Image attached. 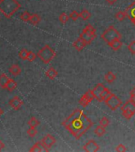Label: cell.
Here are the masks:
<instances>
[{"instance_id":"29","label":"cell","mask_w":135,"mask_h":152,"mask_svg":"<svg viewBox=\"0 0 135 152\" xmlns=\"http://www.w3.org/2000/svg\"><path fill=\"white\" fill-rule=\"evenodd\" d=\"M69 18H69V15L67 14H65V13H62V14L59 16V20L62 24H66L67 22L69 21Z\"/></svg>"},{"instance_id":"17","label":"cell","mask_w":135,"mask_h":152,"mask_svg":"<svg viewBox=\"0 0 135 152\" xmlns=\"http://www.w3.org/2000/svg\"><path fill=\"white\" fill-rule=\"evenodd\" d=\"M10 78L6 75V74H2L0 75V87L2 89H6L7 84L9 81Z\"/></svg>"},{"instance_id":"33","label":"cell","mask_w":135,"mask_h":152,"mask_svg":"<svg viewBox=\"0 0 135 152\" xmlns=\"http://www.w3.org/2000/svg\"><path fill=\"white\" fill-rule=\"evenodd\" d=\"M27 134H28L30 137H34L38 134V131H37V129L35 128H31L30 127L27 130Z\"/></svg>"},{"instance_id":"6","label":"cell","mask_w":135,"mask_h":152,"mask_svg":"<svg viewBox=\"0 0 135 152\" xmlns=\"http://www.w3.org/2000/svg\"><path fill=\"white\" fill-rule=\"evenodd\" d=\"M107 107H109V109H111L112 111L116 110L118 108L120 107L122 104V101L119 97H117L114 94H111L107 97V99L104 101Z\"/></svg>"},{"instance_id":"24","label":"cell","mask_w":135,"mask_h":152,"mask_svg":"<svg viewBox=\"0 0 135 152\" xmlns=\"http://www.w3.org/2000/svg\"><path fill=\"white\" fill-rule=\"evenodd\" d=\"M28 124L30 127H31V128H36V127H38V126L40 124V121H38L36 117L33 116V117H31L30 120L28 121Z\"/></svg>"},{"instance_id":"18","label":"cell","mask_w":135,"mask_h":152,"mask_svg":"<svg viewBox=\"0 0 135 152\" xmlns=\"http://www.w3.org/2000/svg\"><path fill=\"white\" fill-rule=\"evenodd\" d=\"M111 93L110 91V90H108L107 88H105V90L101 93V94L100 95V97H98L97 101L99 102H104L105 100L107 99V97L111 94Z\"/></svg>"},{"instance_id":"34","label":"cell","mask_w":135,"mask_h":152,"mask_svg":"<svg viewBox=\"0 0 135 152\" xmlns=\"http://www.w3.org/2000/svg\"><path fill=\"white\" fill-rule=\"evenodd\" d=\"M69 18L72 19L73 21H76L80 18V13H78L76 10H73V11H72L70 13V14H69Z\"/></svg>"},{"instance_id":"21","label":"cell","mask_w":135,"mask_h":152,"mask_svg":"<svg viewBox=\"0 0 135 152\" xmlns=\"http://www.w3.org/2000/svg\"><path fill=\"white\" fill-rule=\"evenodd\" d=\"M41 20V17L38 14H33L30 16V23L32 25H33V26H37L40 22Z\"/></svg>"},{"instance_id":"37","label":"cell","mask_w":135,"mask_h":152,"mask_svg":"<svg viewBox=\"0 0 135 152\" xmlns=\"http://www.w3.org/2000/svg\"><path fill=\"white\" fill-rule=\"evenodd\" d=\"M36 57H37V56H36L34 53H33V52H31V51H29V53H28V56H27V60L30 62H33L35 60Z\"/></svg>"},{"instance_id":"4","label":"cell","mask_w":135,"mask_h":152,"mask_svg":"<svg viewBox=\"0 0 135 152\" xmlns=\"http://www.w3.org/2000/svg\"><path fill=\"white\" fill-rule=\"evenodd\" d=\"M101 38L104 40L105 42H107L108 45L110 43L113 42L116 40H120L122 38V35L120 34L119 31L114 28L113 26H109L103 33L101 34Z\"/></svg>"},{"instance_id":"23","label":"cell","mask_w":135,"mask_h":152,"mask_svg":"<svg viewBox=\"0 0 135 152\" xmlns=\"http://www.w3.org/2000/svg\"><path fill=\"white\" fill-rule=\"evenodd\" d=\"M94 132H95V135L100 137V136H103V135H104L105 133H106V129H105L104 127H103V126L101 125H99L95 128Z\"/></svg>"},{"instance_id":"41","label":"cell","mask_w":135,"mask_h":152,"mask_svg":"<svg viewBox=\"0 0 135 152\" xmlns=\"http://www.w3.org/2000/svg\"><path fill=\"white\" fill-rule=\"evenodd\" d=\"M4 147H5V144L3 143V142H2V140H0V151H2V150L3 149Z\"/></svg>"},{"instance_id":"26","label":"cell","mask_w":135,"mask_h":152,"mask_svg":"<svg viewBox=\"0 0 135 152\" xmlns=\"http://www.w3.org/2000/svg\"><path fill=\"white\" fill-rule=\"evenodd\" d=\"M79 102H80V104L81 106H83V108H85V107L88 106L91 102L85 97V95L83 94V96L80 97V99Z\"/></svg>"},{"instance_id":"20","label":"cell","mask_w":135,"mask_h":152,"mask_svg":"<svg viewBox=\"0 0 135 152\" xmlns=\"http://www.w3.org/2000/svg\"><path fill=\"white\" fill-rule=\"evenodd\" d=\"M115 79H116V75L112 71H109L105 75V80L108 83H114Z\"/></svg>"},{"instance_id":"40","label":"cell","mask_w":135,"mask_h":152,"mask_svg":"<svg viewBox=\"0 0 135 152\" xmlns=\"http://www.w3.org/2000/svg\"><path fill=\"white\" fill-rule=\"evenodd\" d=\"M106 1L109 5H114L116 2L117 0H106Z\"/></svg>"},{"instance_id":"38","label":"cell","mask_w":135,"mask_h":152,"mask_svg":"<svg viewBox=\"0 0 135 152\" xmlns=\"http://www.w3.org/2000/svg\"><path fill=\"white\" fill-rule=\"evenodd\" d=\"M116 151L118 152H125L126 151V147L123 144H119L116 147Z\"/></svg>"},{"instance_id":"36","label":"cell","mask_w":135,"mask_h":152,"mask_svg":"<svg viewBox=\"0 0 135 152\" xmlns=\"http://www.w3.org/2000/svg\"><path fill=\"white\" fill-rule=\"evenodd\" d=\"M127 48H128L129 51H130L132 54H135V40L131 41V42L129 44Z\"/></svg>"},{"instance_id":"25","label":"cell","mask_w":135,"mask_h":152,"mask_svg":"<svg viewBox=\"0 0 135 152\" xmlns=\"http://www.w3.org/2000/svg\"><path fill=\"white\" fill-rule=\"evenodd\" d=\"M91 17V13L88 11V10H83L80 13V18L86 21V20H88V19L90 18Z\"/></svg>"},{"instance_id":"11","label":"cell","mask_w":135,"mask_h":152,"mask_svg":"<svg viewBox=\"0 0 135 152\" xmlns=\"http://www.w3.org/2000/svg\"><path fill=\"white\" fill-rule=\"evenodd\" d=\"M43 143L45 144V146L47 148L49 149L50 147H52V145L54 144L55 142H56V139H55L52 135H50V134H47V135L44 136V138L42 139Z\"/></svg>"},{"instance_id":"43","label":"cell","mask_w":135,"mask_h":152,"mask_svg":"<svg viewBox=\"0 0 135 152\" xmlns=\"http://www.w3.org/2000/svg\"><path fill=\"white\" fill-rule=\"evenodd\" d=\"M134 25H135V24H134Z\"/></svg>"},{"instance_id":"9","label":"cell","mask_w":135,"mask_h":152,"mask_svg":"<svg viewBox=\"0 0 135 152\" xmlns=\"http://www.w3.org/2000/svg\"><path fill=\"white\" fill-rule=\"evenodd\" d=\"M126 16L131 21V22L135 24V1L131 3L125 10Z\"/></svg>"},{"instance_id":"7","label":"cell","mask_w":135,"mask_h":152,"mask_svg":"<svg viewBox=\"0 0 135 152\" xmlns=\"http://www.w3.org/2000/svg\"><path fill=\"white\" fill-rule=\"evenodd\" d=\"M83 150L86 152H96L100 150V146L94 140H90L83 146Z\"/></svg>"},{"instance_id":"39","label":"cell","mask_w":135,"mask_h":152,"mask_svg":"<svg viewBox=\"0 0 135 152\" xmlns=\"http://www.w3.org/2000/svg\"><path fill=\"white\" fill-rule=\"evenodd\" d=\"M130 95H131V101H133L134 102H135V87L131 90V93H130Z\"/></svg>"},{"instance_id":"32","label":"cell","mask_w":135,"mask_h":152,"mask_svg":"<svg viewBox=\"0 0 135 152\" xmlns=\"http://www.w3.org/2000/svg\"><path fill=\"white\" fill-rule=\"evenodd\" d=\"M109 124L110 121L109 119L107 118V117H103V118L100 121V125L103 126V127H104V128H107Z\"/></svg>"},{"instance_id":"13","label":"cell","mask_w":135,"mask_h":152,"mask_svg":"<svg viewBox=\"0 0 135 152\" xmlns=\"http://www.w3.org/2000/svg\"><path fill=\"white\" fill-rule=\"evenodd\" d=\"M105 86L103 85L102 83H99L97 85L95 86L94 89L92 90L93 94H94V96H95V98H96V100L98 99V97H100V95L101 94V93L105 90Z\"/></svg>"},{"instance_id":"15","label":"cell","mask_w":135,"mask_h":152,"mask_svg":"<svg viewBox=\"0 0 135 152\" xmlns=\"http://www.w3.org/2000/svg\"><path fill=\"white\" fill-rule=\"evenodd\" d=\"M45 75L47 76L48 78L51 79V80H53L54 78H57V75H58V73H57V71L53 67H50L45 72Z\"/></svg>"},{"instance_id":"12","label":"cell","mask_w":135,"mask_h":152,"mask_svg":"<svg viewBox=\"0 0 135 152\" xmlns=\"http://www.w3.org/2000/svg\"><path fill=\"white\" fill-rule=\"evenodd\" d=\"M86 45H86V43L80 37H79L77 40H75L73 42V44H72V46H73L77 51H79V52H81V51L85 48Z\"/></svg>"},{"instance_id":"31","label":"cell","mask_w":135,"mask_h":152,"mask_svg":"<svg viewBox=\"0 0 135 152\" xmlns=\"http://www.w3.org/2000/svg\"><path fill=\"white\" fill-rule=\"evenodd\" d=\"M28 53H29L28 50H26L24 48V49L21 50L20 52H19V57H20L22 60H26V59H27Z\"/></svg>"},{"instance_id":"35","label":"cell","mask_w":135,"mask_h":152,"mask_svg":"<svg viewBox=\"0 0 135 152\" xmlns=\"http://www.w3.org/2000/svg\"><path fill=\"white\" fill-rule=\"evenodd\" d=\"M84 95H85V97L88 98L90 102H92V100L95 98V96H94V94H93V91L92 90H88L87 92L84 94Z\"/></svg>"},{"instance_id":"30","label":"cell","mask_w":135,"mask_h":152,"mask_svg":"<svg viewBox=\"0 0 135 152\" xmlns=\"http://www.w3.org/2000/svg\"><path fill=\"white\" fill-rule=\"evenodd\" d=\"M122 115H123V116L126 119V120H131V119L132 118V116L135 114L133 112L130 111V110H126V109H125V110H122Z\"/></svg>"},{"instance_id":"27","label":"cell","mask_w":135,"mask_h":152,"mask_svg":"<svg viewBox=\"0 0 135 152\" xmlns=\"http://www.w3.org/2000/svg\"><path fill=\"white\" fill-rule=\"evenodd\" d=\"M126 17V14L125 11H121V10H120V11L117 12L116 14H115V18L119 21H123Z\"/></svg>"},{"instance_id":"14","label":"cell","mask_w":135,"mask_h":152,"mask_svg":"<svg viewBox=\"0 0 135 152\" xmlns=\"http://www.w3.org/2000/svg\"><path fill=\"white\" fill-rule=\"evenodd\" d=\"M130 110V111L133 112L134 113H135V102H134L131 100H129L125 103V104L121 107V110Z\"/></svg>"},{"instance_id":"10","label":"cell","mask_w":135,"mask_h":152,"mask_svg":"<svg viewBox=\"0 0 135 152\" xmlns=\"http://www.w3.org/2000/svg\"><path fill=\"white\" fill-rule=\"evenodd\" d=\"M9 104L10 107H12L14 110H18L21 108V106L23 104V102L20 99L18 96H14L10 101L9 102Z\"/></svg>"},{"instance_id":"19","label":"cell","mask_w":135,"mask_h":152,"mask_svg":"<svg viewBox=\"0 0 135 152\" xmlns=\"http://www.w3.org/2000/svg\"><path fill=\"white\" fill-rule=\"evenodd\" d=\"M109 46L111 48L112 50H114V51H118L122 48V43L120 40H116L113 41V42L110 43Z\"/></svg>"},{"instance_id":"5","label":"cell","mask_w":135,"mask_h":152,"mask_svg":"<svg viewBox=\"0 0 135 152\" xmlns=\"http://www.w3.org/2000/svg\"><path fill=\"white\" fill-rule=\"evenodd\" d=\"M80 38L86 43V45H90L91 43L96 38V31L95 28L91 25H88L86 26L83 32L80 33Z\"/></svg>"},{"instance_id":"22","label":"cell","mask_w":135,"mask_h":152,"mask_svg":"<svg viewBox=\"0 0 135 152\" xmlns=\"http://www.w3.org/2000/svg\"><path fill=\"white\" fill-rule=\"evenodd\" d=\"M17 88V83L14 79H12V78H10L9 81H8V83L7 84V87L6 89L9 90V91H12V90H15Z\"/></svg>"},{"instance_id":"8","label":"cell","mask_w":135,"mask_h":152,"mask_svg":"<svg viewBox=\"0 0 135 152\" xmlns=\"http://www.w3.org/2000/svg\"><path fill=\"white\" fill-rule=\"evenodd\" d=\"M49 149L45 147V144L43 143L42 140L38 141L33 145V147L30 149V152H41V151H49Z\"/></svg>"},{"instance_id":"16","label":"cell","mask_w":135,"mask_h":152,"mask_svg":"<svg viewBox=\"0 0 135 152\" xmlns=\"http://www.w3.org/2000/svg\"><path fill=\"white\" fill-rule=\"evenodd\" d=\"M10 73H11L14 76H18L19 75L21 72V67L18 65V64H13L10 68L9 69Z\"/></svg>"},{"instance_id":"42","label":"cell","mask_w":135,"mask_h":152,"mask_svg":"<svg viewBox=\"0 0 135 152\" xmlns=\"http://www.w3.org/2000/svg\"><path fill=\"white\" fill-rule=\"evenodd\" d=\"M2 114H3V110H2V109L0 108V116H2Z\"/></svg>"},{"instance_id":"1","label":"cell","mask_w":135,"mask_h":152,"mask_svg":"<svg viewBox=\"0 0 135 152\" xmlns=\"http://www.w3.org/2000/svg\"><path fill=\"white\" fill-rule=\"evenodd\" d=\"M62 125L76 140H80L92 127L93 122L84 114L83 110L76 109L62 122Z\"/></svg>"},{"instance_id":"28","label":"cell","mask_w":135,"mask_h":152,"mask_svg":"<svg viewBox=\"0 0 135 152\" xmlns=\"http://www.w3.org/2000/svg\"><path fill=\"white\" fill-rule=\"evenodd\" d=\"M31 14L29 13L28 11H24L22 14L20 15V19L21 21H25V22H27V21H30V19Z\"/></svg>"},{"instance_id":"2","label":"cell","mask_w":135,"mask_h":152,"mask_svg":"<svg viewBox=\"0 0 135 152\" xmlns=\"http://www.w3.org/2000/svg\"><path fill=\"white\" fill-rule=\"evenodd\" d=\"M21 7L17 0H0V12L7 18H11Z\"/></svg>"},{"instance_id":"3","label":"cell","mask_w":135,"mask_h":152,"mask_svg":"<svg viewBox=\"0 0 135 152\" xmlns=\"http://www.w3.org/2000/svg\"><path fill=\"white\" fill-rule=\"evenodd\" d=\"M57 56L56 52L50 47L49 45H45L38 52V58H40L41 61L45 64H49L52 59Z\"/></svg>"}]
</instances>
